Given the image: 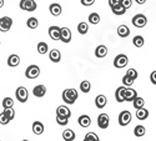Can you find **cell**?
<instances>
[{"mask_svg":"<svg viewBox=\"0 0 156 141\" xmlns=\"http://www.w3.org/2000/svg\"><path fill=\"white\" fill-rule=\"evenodd\" d=\"M77 97H79V94H77L75 89H65L62 91V100L64 102H66L69 105H73L77 100Z\"/></svg>","mask_w":156,"mask_h":141,"instance_id":"cell-1","label":"cell"},{"mask_svg":"<svg viewBox=\"0 0 156 141\" xmlns=\"http://www.w3.org/2000/svg\"><path fill=\"white\" fill-rule=\"evenodd\" d=\"M129 64V58L125 54H119L114 59V66L118 69H122Z\"/></svg>","mask_w":156,"mask_h":141,"instance_id":"cell-2","label":"cell"},{"mask_svg":"<svg viewBox=\"0 0 156 141\" xmlns=\"http://www.w3.org/2000/svg\"><path fill=\"white\" fill-rule=\"evenodd\" d=\"M15 96H16V99H18L19 102H23V104H24V102H27L28 99H29V93L27 90V87L19 86L16 89V91H15Z\"/></svg>","mask_w":156,"mask_h":141,"instance_id":"cell-3","label":"cell"},{"mask_svg":"<svg viewBox=\"0 0 156 141\" xmlns=\"http://www.w3.org/2000/svg\"><path fill=\"white\" fill-rule=\"evenodd\" d=\"M39 75H40V68L37 65H30V66H28L27 70H25V76H27L28 79L34 80Z\"/></svg>","mask_w":156,"mask_h":141,"instance_id":"cell-4","label":"cell"},{"mask_svg":"<svg viewBox=\"0 0 156 141\" xmlns=\"http://www.w3.org/2000/svg\"><path fill=\"white\" fill-rule=\"evenodd\" d=\"M37 8L35 0H20V9L25 11H35Z\"/></svg>","mask_w":156,"mask_h":141,"instance_id":"cell-5","label":"cell"},{"mask_svg":"<svg viewBox=\"0 0 156 141\" xmlns=\"http://www.w3.org/2000/svg\"><path fill=\"white\" fill-rule=\"evenodd\" d=\"M131 119H133V116H131V112H130V111H127V110L121 111L120 115H119V124H120V126L129 125L130 122H131Z\"/></svg>","mask_w":156,"mask_h":141,"instance_id":"cell-6","label":"cell"},{"mask_svg":"<svg viewBox=\"0 0 156 141\" xmlns=\"http://www.w3.org/2000/svg\"><path fill=\"white\" fill-rule=\"evenodd\" d=\"M133 24H134V26H136V28H144L145 25L147 24V18L144 14H136L133 18Z\"/></svg>","mask_w":156,"mask_h":141,"instance_id":"cell-7","label":"cell"},{"mask_svg":"<svg viewBox=\"0 0 156 141\" xmlns=\"http://www.w3.org/2000/svg\"><path fill=\"white\" fill-rule=\"evenodd\" d=\"M12 25V20L9 16H4V18H0V31L2 33H6L10 30Z\"/></svg>","mask_w":156,"mask_h":141,"instance_id":"cell-8","label":"cell"},{"mask_svg":"<svg viewBox=\"0 0 156 141\" xmlns=\"http://www.w3.org/2000/svg\"><path fill=\"white\" fill-rule=\"evenodd\" d=\"M109 124H110V118H109V115L108 114H100L99 115V118H98V125L100 129L102 130H105L109 127Z\"/></svg>","mask_w":156,"mask_h":141,"instance_id":"cell-9","label":"cell"},{"mask_svg":"<svg viewBox=\"0 0 156 141\" xmlns=\"http://www.w3.org/2000/svg\"><path fill=\"white\" fill-rule=\"evenodd\" d=\"M60 40L65 44L71 41V31L69 28H61L60 29Z\"/></svg>","mask_w":156,"mask_h":141,"instance_id":"cell-10","label":"cell"},{"mask_svg":"<svg viewBox=\"0 0 156 141\" xmlns=\"http://www.w3.org/2000/svg\"><path fill=\"white\" fill-rule=\"evenodd\" d=\"M60 29L61 28H59V26H50L49 28V36L53 39L54 41H56V40H60Z\"/></svg>","mask_w":156,"mask_h":141,"instance_id":"cell-11","label":"cell"},{"mask_svg":"<svg viewBox=\"0 0 156 141\" xmlns=\"http://www.w3.org/2000/svg\"><path fill=\"white\" fill-rule=\"evenodd\" d=\"M137 97V93L131 87H125V101H130L133 102L134 99Z\"/></svg>","mask_w":156,"mask_h":141,"instance_id":"cell-12","label":"cell"},{"mask_svg":"<svg viewBox=\"0 0 156 141\" xmlns=\"http://www.w3.org/2000/svg\"><path fill=\"white\" fill-rule=\"evenodd\" d=\"M33 94L34 96L36 97H43L45 94H46V87L44 85H36L34 89H33Z\"/></svg>","mask_w":156,"mask_h":141,"instance_id":"cell-13","label":"cell"},{"mask_svg":"<svg viewBox=\"0 0 156 141\" xmlns=\"http://www.w3.org/2000/svg\"><path fill=\"white\" fill-rule=\"evenodd\" d=\"M115 99H116L118 102H124L125 101V86H120V87L116 89Z\"/></svg>","mask_w":156,"mask_h":141,"instance_id":"cell-14","label":"cell"},{"mask_svg":"<svg viewBox=\"0 0 156 141\" xmlns=\"http://www.w3.org/2000/svg\"><path fill=\"white\" fill-rule=\"evenodd\" d=\"M108 104V99L106 96H104V95H98L96 99H95V105L98 109H104L106 106Z\"/></svg>","mask_w":156,"mask_h":141,"instance_id":"cell-15","label":"cell"},{"mask_svg":"<svg viewBox=\"0 0 156 141\" xmlns=\"http://www.w3.org/2000/svg\"><path fill=\"white\" fill-rule=\"evenodd\" d=\"M61 5L58 4V3H53L50 6H49V11H50V14L51 15H54V16H59L61 14Z\"/></svg>","mask_w":156,"mask_h":141,"instance_id":"cell-16","label":"cell"},{"mask_svg":"<svg viewBox=\"0 0 156 141\" xmlns=\"http://www.w3.org/2000/svg\"><path fill=\"white\" fill-rule=\"evenodd\" d=\"M19 64H20V58H19V55L12 54V55H10V56L8 58V65H9L10 68H16Z\"/></svg>","mask_w":156,"mask_h":141,"instance_id":"cell-17","label":"cell"},{"mask_svg":"<svg viewBox=\"0 0 156 141\" xmlns=\"http://www.w3.org/2000/svg\"><path fill=\"white\" fill-rule=\"evenodd\" d=\"M56 115H61V116H65V118L69 119L71 116V111H70V109L68 106L61 105V106H59L56 109Z\"/></svg>","mask_w":156,"mask_h":141,"instance_id":"cell-18","label":"cell"},{"mask_svg":"<svg viewBox=\"0 0 156 141\" xmlns=\"http://www.w3.org/2000/svg\"><path fill=\"white\" fill-rule=\"evenodd\" d=\"M108 55V48L104 46V45H99L96 49H95V56L101 59V58H105Z\"/></svg>","mask_w":156,"mask_h":141,"instance_id":"cell-19","label":"cell"},{"mask_svg":"<svg viewBox=\"0 0 156 141\" xmlns=\"http://www.w3.org/2000/svg\"><path fill=\"white\" fill-rule=\"evenodd\" d=\"M49 59L53 61V62H59L61 60V54H60V51L58 49H53L49 53Z\"/></svg>","mask_w":156,"mask_h":141,"instance_id":"cell-20","label":"cell"},{"mask_svg":"<svg viewBox=\"0 0 156 141\" xmlns=\"http://www.w3.org/2000/svg\"><path fill=\"white\" fill-rule=\"evenodd\" d=\"M77 122L81 127H89L90 124H91V119H90L89 115H81V116L77 119Z\"/></svg>","mask_w":156,"mask_h":141,"instance_id":"cell-21","label":"cell"},{"mask_svg":"<svg viewBox=\"0 0 156 141\" xmlns=\"http://www.w3.org/2000/svg\"><path fill=\"white\" fill-rule=\"evenodd\" d=\"M33 132L35 135H41L44 132V125L40 121H35L33 124Z\"/></svg>","mask_w":156,"mask_h":141,"instance_id":"cell-22","label":"cell"},{"mask_svg":"<svg viewBox=\"0 0 156 141\" xmlns=\"http://www.w3.org/2000/svg\"><path fill=\"white\" fill-rule=\"evenodd\" d=\"M136 118L139 119V120H146L147 118H149V111L146 110V109H144V108H141V109H137L136 110Z\"/></svg>","mask_w":156,"mask_h":141,"instance_id":"cell-23","label":"cell"},{"mask_svg":"<svg viewBox=\"0 0 156 141\" xmlns=\"http://www.w3.org/2000/svg\"><path fill=\"white\" fill-rule=\"evenodd\" d=\"M118 35L120 37H127L130 35V29L126 26V25H120L118 28Z\"/></svg>","mask_w":156,"mask_h":141,"instance_id":"cell-24","label":"cell"},{"mask_svg":"<svg viewBox=\"0 0 156 141\" xmlns=\"http://www.w3.org/2000/svg\"><path fill=\"white\" fill-rule=\"evenodd\" d=\"M62 139L65 141H74L75 140V132L70 129H66V130H64L62 132Z\"/></svg>","mask_w":156,"mask_h":141,"instance_id":"cell-25","label":"cell"},{"mask_svg":"<svg viewBox=\"0 0 156 141\" xmlns=\"http://www.w3.org/2000/svg\"><path fill=\"white\" fill-rule=\"evenodd\" d=\"M111 11L114 12L115 15H124L126 12V9L121 4H118V5H115V6L111 8Z\"/></svg>","mask_w":156,"mask_h":141,"instance_id":"cell-26","label":"cell"},{"mask_svg":"<svg viewBox=\"0 0 156 141\" xmlns=\"http://www.w3.org/2000/svg\"><path fill=\"white\" fill-rule=\"evenodd\" d=\"M133 44L136 48H142L144 44H145V40H144V37H142L141 35H136V36H134V39H133Z\"/></svg>","mask_w":156,"mask_h":141,"instance_id":"cell-27","label":"cell"},{"mask_svg":"<svg viewBox=\"0 0 156 141\" xmlns=\"http://www.w3.org/2000/svg\"><path fill=\"white\" fill-rule=\"evenodd\" d=\"M145 132H146V130H145V127L142 126V125H137V126H135V129H134V135H135L136 137L144 136Z\"/></svg>","mask_w":156,"mask_h":141,"instance_id":"cell-28","label":"cell"},{"mask_svg":"<svg viewBox=\"0 0 156 141\" xmlns=\"http://www.w3.org/2000/svg\"><path fill=\"white\" fill-rule=\"evenodd\" d=\"M133 105H134V108H135L136 110H137V109H141V108H144V105H145V100L142 99V97H140V96H137L136 99H134Z\"/></svg>","mask_w":156,"mask_h":141,"instance_id":"cell-29","label":"cell"},{"mask_svg":"<svg viewBox=\"0 0 156 141\" xmlns=\"http://www.w3.org/2000/svg\"><path fill=\"white\" fill-rule=\"evenodd\" d=\"M90 89H91V84H90L87 80H84V81L80 83V90H81V93L87 94L90 91Z\"/></svg>","mask_w":156,"mask_h":141,"instance_id":"cell-30","label":"cell"},{"mask_svg":"<svg viewBox=\"0 0 156 141\" xmlns=\"http://www.w3.org/2000/svg\"><path fill=\"white\" fill-rule=\"evenodd\" d=\"M48 51H49V46H48L46 43L40 41V43L37 44V53L39 54H46Z\"/></svg>","mask_w":156,"mask_h":141,"instance_id":"cell-31","label":"cell"},{"mask_svg":"<svg viewBox=\"0 0 156 141\" xmlns=\"http://www.w3.org/2000/svg\"><path fill=\"white\" fill-rule=\"evenodd\" d=\"M89 23L93 24V25H96L100 23V15L98 12H91V14L89 15Z\"/></svg>","mask_w":156,"mask_h":141,"instance_id":"cell-32","label":"cell"},{"mask_svg":"<svg viewBox=\"0 0 156 141\" xmlns=\"http://www.w3.org/2000/svg\"><path fill=\"white\" fill-rule=\"evenodd\" d=\"M77 31H79L81 35H85L87 31H89V25H87V23H80L79 25H77Z\"/></svg>","mask_w":156,"mask_h":141,"instance_id":"cell-33","label":"cell"},{"mask_svg":"<svg viewBox=\"0 0 156 141\" xmlns=\"http://www.w3.org/2000/svg\"><path fill=\"white\" fill-rule=\"evenodd\" d=\"M27 25H28L29 29H36L39 26V21L36 18H29L27 21Z\"/></svg>","mask_w":156,"mask_h":141,"instance_id":"cell-34","label":"cell"},{"mask_svg":"<svg viewBox=\"0 0 156 141\" xmlns=\"http://www.w3.org/2000/svg\"><path fill=\"white\" fill-rule=\"evenodd\" d=\"M12 105H14V100L11 97H4V100H3V108L4 109H11Z\"/></svg>","mask_w":156,"mask_h":141,"instance_id":"cell-35","label":"cell"},{"mask_svg":"<svg viewBox=\"0 0 156 141\" xmlns=\"http://www.w3.org/2000/svg\"><path fill=\"white\" fill-rule=\"evenodd\" d=\"M134 79H131V78H130V76H127L126 74L124 75V78H122V86H125V87H130V86H131L133 84H134Z\"/></svg>","mask_w":156,"mask_h":141,"instance_id":"cell-36","label":"cell"},{"mask_svg":"<svg viewBox=\"0 0 156 141\" xmlns=\"http://www.w3.org/2000/svg\"><path fill=\"white\" fill-rule=\"evenodd\" d=\"M84 141H100V140L95 132H87L84 137Z\"/></svg>","mask_w":156,"mask_h":141,"instance_id":"cell-37","label":"cell"},{"mask_svg":"<svg viewBox=\"0 0 156 141\" xmlns=\"http://www.w3.org/2000/svg\"><path fill=\"white\" fill-rule=\"evenodd\" d=\"M56 122L61 126H65L69 124V119L65 118V116H61V115H56Z\"/></svg>","mask_w":156,"mask_h":141,"instance_id":"cell-38","label":"cell"},{"mask_svg":"<svg viewBox=\"0 0 156 141\" xmlns=\"http://www.w3.org/2000/svg\"><path fill=\"white\" fill-rule=\"evenodd\" d=\"M4 114L10 119V121L15 118V111H14V109H12V108L11 109H4Z\"/></svg>","mask_w":156,"mask_h":141,"instance_id":"cell-39","label":"cell"},{"mask_svg":"<svg viewBox=\"0 0 156 141\" xmlns=\"http://www.w3.org/2000/svg\"><path fill=\"white\" fill-rule=\"evenodd\" d=\"M126 75L127 76H130V78H131V79H134V80H136L137 79V71L135 70V69H129L127 70V72H126Z\"/></svg>","mask_w":156,"mask_h":141,"instance_id":"cell-40","label":"cell"},{"mask_svg":"<svg viewBox=\"0 0 156 141\" xmlns=\"http://www.w3.org/2000/svg\"><path fill=\"white\" fill-rule=\"evenodd\" d=\"M9 122H10V119L6 116V115L4 112L0 114V124H2V125H8Z\"/></svg>","mask_w":156,"mask_h":141,"instance_id":"cell-41","label":"cell"},{"mask_svg":"<svg viewBox=\"0 0 156 141\" xmlns=\"http://www.w3.org/2000/svg\"><path fill=\"white\" fill-rule=\"evenodd\" d=\"M120 4L127 10L129 8H131V5H133V0H120Z\"/></svg>","mask_w":156,"mask_h":141,"instance_id":"cell-42","label":"cell"},{"mask_svg":"<svg viewBox=\"0 0 156 141\" xmlns=\"http://www.w3.org/2000/svg\"><path fill=\"white\" fill-rule=\"evenodd\" d=\"M95 3V0H81V4L84 6H90V5H93Z\"/></svg>","mask_w":156,"mask_h":141,"instance_id":"cell-43","label":"cell"},{"mask_svg":"<svg viewBox=\"0 0 156 141\" xmlns=\"http://www.w3.org/2000/svg\"><path fill=\"white\" fill-rule=\"evenodd\" d=\"M150 81H151L154 85H156V70L150 74Z\"/></svg>","mask_w":156,"mask_h":141,"instance_id":"cell-44","label":"cell"},{"mask_svg":"<svg viewBox=\"0 0 156 141\" xmlns=\"http://www.w3.org/2000/svg\"><path fill=\"white\" fill-rule=\"evenodd\" d=\"M118 4H120V0H109V5H110V8H112V6H115V5H118Z\"/></svg>","mask_w":156,"mask_h":141,"instance_id":"cell-45","label":"cell"},{"mask_svg":"<svg viewBox=\"0 0 156 141\" xmlns=\"http://www.w3.org/2000/svg\"><path fill=\"white\" fill-rule=\"evenodd\" d=\"M135 2H136L137 4H140V5H142V4L146 3V0H135Z\"/></svg>","mask_w":156,"mask_h":141,"instance_id":"cell-46","label":"cell"},{"mask_svg":"<svg viewBox=\"0 0 156 141\" xmlns=\"http://www.w3.org/2000/svg\"><path fill=\"white\" fill-rule=\"evenodd\" d=\"M4 6V0H0V8Z\"/></svg>","mask_w":156,"mask_h":141,"instance_id":"cell-47","label":"cell"},{"mask_svg":"<svg viewBox=\"0 0 156 141\" xmlns=\"http://www.w3.org/2000/svg\"><path fill=\"white\" fill-rule=\"evenodd\" d=\"M23 141H29V140H23Z\"/></svg>","mask_w":156,"mask_h":141,"instance_id":"cell-48","label":"cell"},{"mask_svg":"<svg viewBox=\"0 0 156 141\" xmlns=\"http://www.w3.org/2000/svg\"><path fill=\"white\" fill-rule=\"evenodd\" d=\"M0 45H2V43H0Z\"/></svg>","mask_w":156,"mask_h":141,"instance_id":"cell-49","label":"cell"},{"mask_svg":"<svg viewBox=\"0 0 156 141\" xmlns=\"http://www.w3.org/2000/svg\"><path fill=\"white\" fill-rule=\"evenodd\" d=\"M0 141H2V140H0Z\"/></svg>","mask_w":156,"mask_h":141,"instance_id":"cell-50","label":"cell"}]
</instances>
